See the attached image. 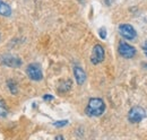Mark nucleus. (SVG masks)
I'll list each match as a JSON object with an SVG mask.
<instances>
[{"label": "nucleus", "instance_id": "nucleus-1", "mask_svg": "<svg viewBox=\"0 0 147 140\" xmlns=\"http://www.w3.org/2000/svg\"><path fill=\"white\" fill-rule=\"evenodd\" d=\"M105 111V103L102 98L98 97H93L88 101V104L86 106V114L88 116H93V118H97L101 116Z\"/></svg>", "mask_w": 147, "mask_h": 140}, {"label": "nucleus", "instance_id": "nucleus-2", "mask_svg": "<svg viewBox=\"0 0 147 140\" xmlns=\"http://www.w3.org/2000/svg\"><path fill=\"white\" fill-rule=\"evenodd\" d=\"M146 118V111L140 106H134L128 113V120L130 123H139Z\"/></svg>", "mask_w": 147, "mask_h": 140}, {"label": "nucleus", "instance_id": "nucleus-3", "mask_svg": "<svg viewBox=\"0 0 147 140\" xmlns=\"http://www.w3.org/2000/svg\"><path fill=\"white\" fill-rule=\"evenodd\" d=\"M118 52L122 58L131 59L136 55V49L126 42H120L119 46H118Z\"/></svg>", "mask_w": 147, "mask_h": 140}, {"label": "nucleus", "instance_id": "nucleus-4", "mask_svg": "<svg viewBox=\"0 0 147 140\" xmlns=\"http://www.w3.org/2000/svg\"><path fill=\"white\" fill-rule=\"evenodd\" d=\"M26 73L27 76L32 79V80H35L38 81L43 78V73H42V69H41V66L38 63H31L27 66V69H26Z\"/></svg>", "mask_w": 147, "mask_h": 140}, {"label": "nucleus", "instance_id": "nucleus-5", "mask_svg": "<svg viewBox=\"0 0 147 140\" xmlns=\"http://www.w3.org/2000/svg\"><path fill=\"white\" fill-rule=\"evenodd\" d=\"M119 33H120V35H121L123 38L129 40V41L135 40L136 36H137L136 30H135L131 25H129V24H121V25L119 26Z\"/></svg>", "mask_w": 147, "mask_h": 140}, {"label": "nucleus", "instance_id": "nucleus-6", "mask_svg": "<svg viewBox=\"0 0 147 140\" xmlns=\"http://www.w3.org/2000/svg\"><path fill=\"white\" fill-rule=\"evenodd\" d=\"M105 52H104V48L101 44H96L93 48V52L91 55V61L93 65H98L104 60Z\"/></svg>", "mask_w": 147, "mask_h": 140}, {"label": "nucleus", "instance_id": "nucleus-7", "mask_svg": "<svg viewBox=\"0 0 147 140\" xmlns=\"http://www.w3.org/2000/svg\"><path fill=\"white\" fill-rule=\"evenodd\" d=\"M2 63L7 67H10V68H18L22 66V61L20 59L15 57V55H11V54H7V55H3L2 57Z\"/></svg>", "mask_w": 147, "mask_h": 140}, {"label": "nucleus", "instance_id": "nucleus-8", "mask_svg": "<svg viewBox=\"0 0 147 140\" xmlns=\"http://www.w3.org/2000/svg\"><path fill=\"white\" fill-rule=\"evenodd\" d=\"M74 76H75V79H76L78 85H83L86 80V73H85V71L82 67L76 66L74 68Z\"/></svg>", "mask_w": 147, "mask_h": 140}, {"label": "nucleus", "instance_id": "nucleus-9", "mask_svg": "<svg viewBox=\"0 0 147 140\" xmlns=\"http://www.w3.org/2000/svg\"><path fill=\"white\" fill-rule=\"evenodd\" d=\"M73 86V81L70 79H67V80H62L60 84H59V87H58V92L59 93H68Z\"/></svg>", "mask_w": 147, "mask_h": 140}, {"label": "nucleus", "instance_id": "nucleus-10", "mask_svg": "<svg viewBox=\"0 0 147 140\" xmlns=\"http://www.w3.org/2000/svg\"><path fill=\"white\" fill-rule=\"evenodd\" d=\"M0 15L6 17H9L11 15V8L9 7V5H7L1 0H0Z\"/></svg>", "mask_w": 147, "mask_h": 140}, {"label": "nucleus", "instance_id": "nucleus-11", "mask_svg": "<svg viewBox=\"0 0 147 140\" xmlns=\"http://www.w3.org/2000/svg\"><path fill=\"white\" fill-rule=\"evenodd\" d=\"M8 114V107L6 105V102L3 100H0V116L5 118Z\"/></svg>", "mask_w": 147, "mask_h": 140}, {"label": "nucleus", "instance_id": "nucleus-12", "mask_svg": "<svg viewBox=\"0 0 147 140\" xmlns=\"http://www.w3.org/2000/svg\"><path fill=\"white\" fill-rule=\"evenodd\" d=\"M8 88H9V90H10V93L13 94V95H16L17 93H18V88H17V84H16V81H14V80H8Z\"/></svg>", "mask_w": 147, "mask_h": 140}, {"label": "nucleus", "instance_id": "nucleus-13", "mask_svg": "<svg viewBox=\"0 0 147 140\" xmlns=\"http://www.w3.org/2000/svg\"><path fill=\"white\" fill-rule=\"evenodd\" d=\"M68 124V120H62V121H57V122L53 123V125L57 127V128H61V127H65Z\"/></svg>", "mask_w": 147, "mask_h": 140}, {"label": "nucleus", "instance_id": "nucleus-14", "mask_svg": "<svg viewBox=\"0 0 147 140\" xmlns=\"http://www.w3.org/2000/svg\"><path fill=\"white\" fill-rule=\"evenodd\" d=\"M98 34L101 36V38H107V31H105V28L104 27H102V28H100L98 30Z\"/></svg>", "mask_w": 147, "mask_h": 140}, {"label": "nucleus", "instance_id": "nucleus-15", "mask_svg": "<svg viewBox=\"0 0 147 140\" xmlns=\"http://www.w3.org/2000/svg\"><path fill=\"white\" fill-rule=\"evenodd\" d=\"M43 100H44V101H52V100H53V96H52V95L47 94V95H44V96H43Z\"/></svg>", "mask_w": 147, "mask_h": 140}, {"label": "nucleus", "instance_id": "nucleus-16", "mask_svg": "<svg viewBox=\"0 0 147 140\" xmlns=\"http://www.w3.org/2000/svg\"><path fill=\"white\" fill-rule=\"evenodd\" d=\"M143 50H144V52H145V54L147 55V42L144 44V46H143Z\"/></svg>", "mask_w": 147, "mask_h": 140}, {"label": "nucleus", "instance_id": "nucleus-17", "mask_svg": "<svg viewBox=\"0 0 147 140\" xmlns=\"http://www.w3.org/2000/svg\"><path fill=\"white\" fill-rule=\"evenodd\" d=\"M55 139H63V137L62 136H58V137H55Z\"/></svg>", "mask_w": 147, "mask_h": 140}]
</instances>
